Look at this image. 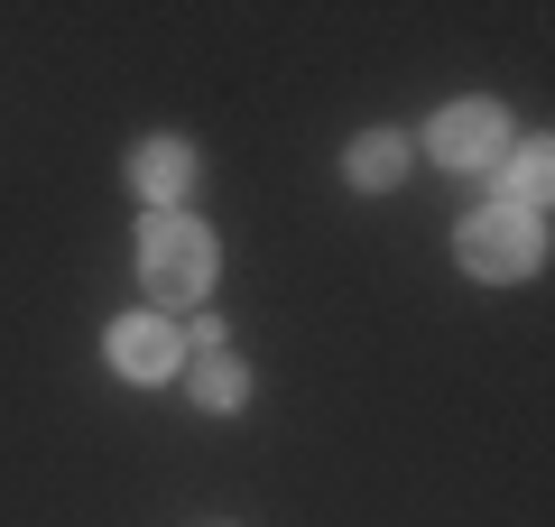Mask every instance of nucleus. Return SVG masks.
I'll return each mask as SVG.
<instances>
[{
  "instance_id": "obj_1",
  "label": "nucleus",
  "mask_w": 555,
  "mask_h": 527,
  "mask_svg": "<svg viewBox=\"0 0 555 527\" xmlns=\"http://www.w3.org/2000/svg\"><path fill=\"white\" fill-rule=\"evenodd\" d=\"M139 287L149 314H177L214 296V232L195 214H139Z\"/></svg>"
},
{
  "instance_id": "obj_2",
  "label": "nucleus",
  "mask_w": 555,
  "mask_h": 527,
  "mask_svg": "<svg viewBox=\"0 0 555 527\" xmlns=\"http://www.w3.org/2000/svg\"><path fill=\"white\" fill-rule=\"evenodd\" d=\"M463 278H491V287H518V278L546 269V222H518L500 214V204H481L473 222H463Z\"/></svg>"
},
{
  "instance_id": "obj_3",
  "label": "nucleus",
  "mask_w": 555,
  "mask_h": 527,
  "mask_svg": "<svg viewBox=\"0 0 555 527\" xmlns=\"http://www.w3.org/2000/svg\"><path fill=\"white\" fill-rule=\"evenodd\" d=\"M426 157H436V167H500V157H509V112H500V102H444L436 120H426Z\"/></svg>"
},
{
  "instance_id": "obj_4",
  "label": "nucleus",
  "mask_w": 555,
  "mask_h": 527,
  "mask_svg": "<svg viewBox=\"0 0 555 527\" xmlns=\"http://www.w3.org/2000/svg\"><path fill=\"white\" fill-rule=\"evenodd\" d=\"M102 351H112V371L130 380V389H158V380H177L185 371V333H177V314H120L112 333H102Z\"/></svg>"
},
{
  "instance_id": "obj_5",
  "label": "nucleus",
  "mask_w": 555,
  "mask_h": 527,
  "mask_svg": "<svg viewBox=\"0 0 555 527\" xmlns=\"http://www.w3.org/2000/svg\"><path fill=\"white\" fill-rule=\"evenodd\" d=\"M130 185H139V204L149 214H185V185H195V149L185 139H139L130 149Z\"/></svg>"
},
{
  "instance_id": "obj_6",
  "label": "nucleus",
  "mask_w": 555,
  "mask_h": 527,
  "mask_svg": "<svg viewBox=\"0 0 555 527\" xmlns=\"http://www.w3.org/2000/svg\"><path fill=\"white\" fill-rule=\"evenodd\" d=\"M546 185H555V149L546 139H509V157H500V214L518 222H546Z\"/></svg>"
},
{
  "instance_id": "obj_7",
  "label": "nucleus",
  "mask_w": 555,
  "mask_h": 527,
  "mask_svg": "<svg viewBox=\"0 0 555 527\" xmlns=\"http://www.w3.org/2000/svg\"><path fill=\"white\" fill-rule=\"evenodd\" d=\"M185 398H195L204 416L250 408V361H241V351H195V361H185Z\"/></svg>"
},
{
  "instance_id": "obj_8",
  "label": "nucleus",
  "mask_w": 555,
  "mask_h": 527,
  "mask_svg": "<svg viewBox=\"0 0 555 527\" xmlns=\"http://www.w3.org/2000/svg\"><path fill=\"white\" fill-rule=\"evenodd\" d=\"M408 139H398V130H361L352 139V149H343V176H352V185H361V195H398V185H408Z\"/></svg>"
}]
</instances>
